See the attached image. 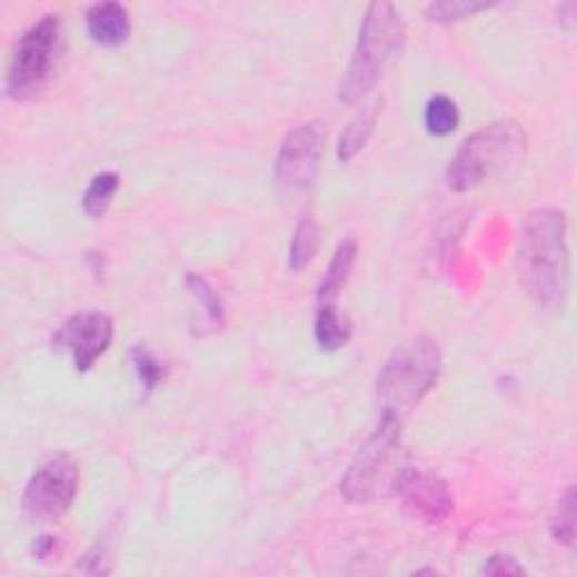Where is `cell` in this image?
<instances>
[{
  "label": "cell",
  "instance_id": "ffe728a7",
  "mask_svg": "<svg viewBox=\"0 0 577 577\" xmlns=\"http://www.w3.org/2000/svg\"><path fill=\"white\" fill-rule=\"evenodd\" d=\"M133 361H136V370H138V379L145 386V390H151L165 375L162 366L153 359V355L147 348H136L133 350Z\"/></svg>",
  "mask_w": 577,
  "mask_h": 577
},
{
  "label": "cell",
  "instance_id": "4fadbf2b",
  "mask_svg": "<svg viewBox=\"0 0 577 577\" xmlns=\"http://www.w3.org/2000/svg\"><path fill=\"white\" fill-rule=\"evenodd\" d=\"M357 239H346L339 243V249L332 258V262H329L320 285H318V305L322 302H335L337 296L341 294V289L346 287L352 269H355V262H357Z\"/></svg>",
  "mask_w": 577,
  "mask_h": 577
},
{
  "label": "cell",
  "instance_id": "9a60e30c",
  "mask_svg": "<svg viewBox=\"0 0 577 577\" xmlns=\"http://www.w3.org/2000/svg\"><path fill=\"white\" fill-rule=\"evenodd\" d=\"M320 246V228L311 217H305L298 221L291 239V251H289V267L291 271L300 273L305 267L311 265V260L318 253Z\"/></svg>",
  "mask_w": 577,
  "mask_h": 577
},
{
  "label": "cell",
  "instance_id": "8fae6325",
  "mask_svg": "<svg viewBox=\"0 0 577 577\" xmlns=\"http://www.w3.org/2000/svg\"><path fill=\"white\" fill-rule=\"evenodd\" d=\"M87 30L100 46H122L131 34V19L120 3H98L87 12Z\"/></svg>",
  "mask_w": 577,
  "mask_h": 577
},
{
  "label": "cell",
  "instance_id": "ba28073f",
  "mask_svg": "<svg viewBox=\"0 0 577 577\" xmlns=\"http://www.w3.org/2000/svg\"><path fill=\"white\" fill-rule=\"evenodd\" d=\"M325 149L322 122H305L291 129L276 158V183L287 199L300 197L314 183Z\"/></svg>",
  "mask_w": 577,
  "mask_h": 577
},
{
  "label": "cell",
  "instance_id": "5b68a950",
  "mask_svg": "<svg viewBox=\"0 0 577 577\" xmlns=\"http://www.w3.org/2000/svg\"><path fill=\"white\" fill-rule=\"evenodd\" d=\"M440 372L442 352L434 339L416 337L401 344L377 377L381 414H410L438 384Z\"/></svg>",
  "mask_w": 577,
  "mask_h": 577
},
{
  "label": "cell",
  "instance_id": "9c48e42d",
  "mask_svg": "<svg viewBox=\"0 0 577 577\" xmlns=\"http://www.w3.org/2000/svg\"><path fill=\"white\" fill-rule=\"evenodd\" d=\"M54 346L66 348L79 372L91 370L113 341V320L102 311H81L68 318L54 335Z\"/></svg>",
  "mask_w": 577,
  "mask_h": 577
},
{
  "label": "cell",
  "instance_id": "5bb4252c",
  "mask_svg": "<svg viewBox=\"0 0 577 577\" xmlns=\"http://www.w3.org/2000/svg\"><path fill=\"white\" fill-rule=\"evenodd\" d=\"M381 113V100H375L370 105H366L350 122L348 127L344 129L341 138H339V160L341 162H350L364 147L366 142L370 140L372 131H375V125H377V118Z\"/></svg>",
  "mask_w": 577,
  "mask_h": 577
},
{
  "label": "cell",
  "instance_id": "7402d4cb",
  "mask_svg": "<svg viewBox=\"0 0 577 577\" xmlns=\"http://www.w3.org/2000/svg\"><path fill=\"white\" fill-rule=\"evenodd\" d=\"M483 573H485V575H524L526 568H524L513 555L497 553V555H491V557L485 561Z\"/></svg>",
  "mask_w": 577,
  "mask_h": 577
},
{
  "label": "cell",
  "instance_id": "52a82bcc",
  "mask_svg": "<svg viewBox=\"0 0 577 577\" xmlns=\"http://www.w3.org/2000/svg\"><path fill=\"white\" fill-rule=\"evenodd\" d=\"M79 465L61 454L43 462L28 480L23 491V513L39 524L59 521L77 499Z\"/></svg>",
  "mask_w": 577,
  "mask_h": 577
},
{
  "label": "cell",
  "instance_id": "ac0fdd59",
  "mask_svg": "<svg viewBox=\"0 0 577 577\" xmlns=\"http://www.w3.org/2000/svg\"><path fill=\"white\" fill-rule=\"evenodd\" d=\"M491 8L489 3H480V0H445V3H434L427 8L429 21L436 23H458L462 19H471L474 14Z\"/></svg>",
  "mask_w": 577,
  "mask_h": 577
},
{
  "label": "cell",
  "instance_id": "44dd1931",
  "mask_svg": "<svg viewBox=\"0 0 577 577\" xmlns=\"http://www.w3.org/2000/svg\"><path fill=\"white\" fill-rule=\"evenodd\" d=\"M188 285H190V291L197 296V300L203 305L208 318L219 322L221 316H223V309H221V300L217 298L212 287L203 278H199V276H188Z\"/></svg>",
  "mask_w": 577,
  "mask_h": 577
},
{
  "label": "cell",
  "instance_id": "8992f818",
  "mask_svg": "<svg viewBox=\"0 0 577 577\" xmlns=\"http://www.w3.org/2000/svg\"><path fill=\"white\" fill-rule=\"evenodd\" d=\"M61 52L63 21L59 14H46L23 32L14 48L6 79L8 96L26 102L41 93L57 70Z\"/></svg>",
  "mask_w": 577,
  "mask_h": 577
},
{
  "label": "cell",
  "instance_id": "6da1fadb",
  "mask_svg": "<svg viewBox=\"0 0 577 577\" xmlns=\"http://www.w3.org/2000/svg\"><path fill=\"white\" fill-rule=\"evenodd\" d=\"M517 271L528 296L544 309L559 311L570 289L566 215L537 208L526 215L517 246Z\"/></svg>",
  "mask_w": 577,
  "mask_h": 577
},
{
  "label": "cell",
  "instance_id": "3957f363",
  "mask_svg": "<svg viewBox=\"0 0 577 577\" xmlns=\"http://www.w3.org/2000/svg\"><path fill=\"white\" fill-rule=\"evenodd\" d=\"M404 37V21L392 3L377 0L368 6L355 54L339 84V100L344 105H357L372 93L388 66L397 59Z\"/></svg>",
  "mask_w": 577,
  "mask_h": 577
},
{
  "label": "cell",
  "instance_id": "7a4b0ae2",
  "mask_svg": "<svg viewBox=\"0 0 577 577\" xmlns=\"http://www.w3.org/2000/svg\"><path fill=\"white\" fill-rule=\"evenodd\" d=\"M408 456L401 440V418L381 414V420L366 445L357 451L341 478V494L350 504H372L397 494Z\"/></svg>",
  "mask_w": 577,
  "mask_h": 577
},
{
  "label": "cell",
  "instance_id": "7c38bea8",
  "mask_svg": "<svg viewBox=\"0 0 577 577\" xmlns=\"http://www.w3.org/2000/svg\"><path fill=\"white\" fill-rule=\"evenodd\" d=\"M352 337V325L348 316L339 311L335 302L318 305L314 320V339L322 352L341 350Z\"/></svg>",
  "mask_w": 577,
  "mask_h": 577
},
{
  "label": "cell",
  "instance_id": "277c9868",
  "mask_svg": "<svg viewBox=\"0 0 577 577\" xmlns=\"http://www.w3.org/2000/svg\"><path fill=\"white\" fill-rule=\"evenodd\" d=\"M526 131L515 120L485 125L460 142L447 168V186L454 192H469L485 181L504 175L526 153Z\"/></svg>",
  "mask_w": 577,
  "mask_h": 577
},
{
  "label": "cell",
  "instance_id": "d6986e66",
  "mask_svg": "<svg viewBox=\"0 0 577 577\" xmlns=\"http://www.w3.org/2000/svg\"><path fill=\"white\" fill-rule=\"evenodd\" d=\"M550 530H553V537L557 539V544H564V546L575 544V487L573 485L564 491V497L559 499Z\"/></svg>",
  "mask_w": 577,
  "mask_h": 577
},
{
  "label": "cell",
  "instance_id": "30bf717a",
  "mask_svg": "<svg viewBox=\"0 0 577 577\" xmlns=\"http://www.w3.org/2000/svg\"><path fill=\"white\" fill-rule=\"evenodd\" d=\"M399 499L406 515L425 526H440L454 513V494L449 485L429 471L408 469L399 483Z\"/></svg>",
  "mask_w": 577,
  "mask_h": 577
},
{
  "label": "cell",
  "instance_id": "e0dca14e",
  "mask_svg": "<svg viewBox=\"0 0 577 577\" xmlns=\"http://www.w3.org/2000/svg\"><path fill=\"white\" fill-rule=\"evenodd\" d=\"M460 122L458 105L447 96H434L425 109V127L434 136H449Z\"/></svg>",
  "mask_w": 577,
  "mask_h": 577
},
{
  "label": "cell",
  "instance_id": "2e32d148",
  "mask_svg": "<svg viewBox=\"0 0 577 577\" xmlns=\"http://www.w3.org/2000/svg\"><path fill=\"white\" fill-rule=\"evenodd\" d=\"M120 186V177L116 172H102L98 175L91 186L84 192V199H81V208L93 219H102L105 212L109 210L116 192Z\"/></svg>",
  "mask_w": 577,
  "mask_h": 577
}]
</instances>
